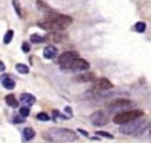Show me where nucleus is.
Masks as SVG:
<instances>
[{
  "label": "nucleus",
  "mask_w": 151,
  "mask_h": 143,
  "mask_svg": "<svg viewBox=\"0 0 151 143\" xmlns=\"http://www.w3.org/2000/svg\"><path fill=\"white\" fill-rule=\"evenodd\" d=\"M72 18L70 15L60 14V13H52L48 14V17L41 21L38 22V26L45 31L48 32H57V31H63L65 30L68 25H71Z\"/></svg>",
  "instance_id": "obj_1"
},
{
  "label": "nucleus",
  "mask_w": 151,
  "mask_h": 143,
  "mask_svg": "<svg viewBox=\"0 0 151 143\" xmlns=\"http://www.w3.org/2000/svg\"><path fill=\"white\" fill-rule=\"evenodd\" d=\"M44 137L51 142L57 143L74 142L78 139V135L76 134V131L65 128H51L44 134Z\"/></svg>",
  "instance_id": "obj_2"
},
{
  "label": "nucleus",
  "mask_w": 151,
  "mask_h": 143,
  "mask_svg": "<svg viewBox=\"0 0 151 143\" xmlns=\"http://www.w3.org/2000/svg\"><path fill=\"white\" fill-rule=\"evenodd\" d=\"M147 125H149V121L137 118L132 122L122 124V126L119 128V131L124 135H137V134L143 132Z\"/></svg>",
  "instance_id": "obj_3"
},
{
  "label": "nucleus",
  "mask_w": 151,
  "mask_h": 143,
  "mask_svg": "<svg viewBox=\"0 0 151 143\" xmlns=\"http://www.w3.org/2000/svg\"><path fill=\"white\" fill-rule=\"evenodd\" d=\"M144 115L143 110H139V109H134V110H129V111H123V112H119L117 113L116 116H113V122L116 124H125V123H129V122H132L137 118H140L142 116Z\"/></svg>",
  "instance_id": "obj_4"
},
{
  "label": "nucleus",
  "mask_w": 151,
  "mask_h": 143,
  "mask_svg": "<svg viewBox=\"0 0 151 143\" xmlns=\"http://www.w3.org/2000/svg\"><path fill=\"white\" fill-rule=\"evenodd\" d=\"M77 57H79V54L76 51H66V52H63L59 56V58H58V64H59V66L61 69L65 70V69H67V66L70 65V63L73 59H76Z\"/></svg>",
  "instance_id": "obj_5"
},
{
  "label": "nucleus",
  "mask_w": 151,
  "mask_h": 143,
  "mask_svg": "<svg viewBox=\"0 0 151 143\" xmlns=\"http://www.w3.org/2000/svg\"><path fill=\"white\" fill-rule=\"evenodd\" d=\"M90 119H91V123L96 126L106 125L107 122H109V117L106 116V113L103 110H97V111L92 112L91 116H90Z\"/></svg>",
  "instance_id": "obj_6"
},
{
  "label": "nucleus",
  "mask_w": 151,
  "mask_h": 143,
  "mask_svg": "<svg viewBox=\"0 0 151 143\" xmlns=\"http://www.w3.org/2000/svg\"><path fill=\"white\" fill-rule=\"evenodd\" d=\"M68 70H72V71H87L90 69V63L83 58H79L77 57L76 59H73L70 65L67 66Z\"/></svg>",
  "instance_id": "obj_7"
},
{
  "label": "nucleus",
  "mask_w": 151,
  "mask_h": 143,
  "mask_svg": "<svg viewBox=\"0 0 151 143\" xmlns=\"http://www.w3.org/2000/svg\"><path fill=\"white\" fill-rule=\"evenodd\" d=\"M113 87V84L107 79V78H98L93 80V89L94 90H110Z\"/></svg>",
  "instance_id": "obj_8"
},
{
  "label": "nucleus",
  "mask_w": 151,
  "mask_h": 143,
  "mask_svg": "<svg viewBox=\"0 0 151 143\" xmlns=\"http://www.w3.org/2000/svg\"><path fill=\"white\" fill-rule=\"evenodd\" d=\"M131 104H132V102L129 100V99H126V98H118V99L112 100V102L109 104V106H110L111 109H123V108L130 106Z\"/></svg>",
  "instance_id": "obj_9"
},
{
  "label": "nucleus",
  "mask_w": 151,
  "mask_h": 143,
  "mask_svg": "<svg viewBox=\"0 0 151 143\" xmlns=\"http://www.w3.org/2000/svg\"><path fill=\"white\" fill-rule=\"evenodd\" d=\"M64 39V35L60 31H57V32H50L46 37H45V40H50L52 43H60L63 41Z\"/></svg>",
  "instance_id": "obj_10"
},
{
  "label": "nucleus",
  "mask_w": 151,
  "mask_h": 143,
  "mask_svg": "<svg viewBox=\"0 0 151 143\" xmlns=\"http://www.w3.org/2000/svg\"><path fill=\"white\" fill-rule=\"evenodd\" d=\"M57 52H58L57 47H54L53 45H48V46H46V47L44 48L42 54H44V57H45L46 59H53V58L57 56Z\"/></svg>",
  "instance_id": "obj_11"
},
{
  "label": "nucleus",
  "mask_w": 151,
  "mask_h": 143,
  "mask_svg": "<svg viewBox=\"0 0 151 143\" xmlns=\"http://www.w3.org/2000/svg\"><path fill=\"white\" fill-rule=\"evenodd\" d=\"M76 79H77L78 82H81V83H87V82L94 80V79H96V74H94V72H88V71H87V72H84V73L77 76Z\"/></svg>",
  "instance_id": "obj_12"
},
{
  "label": "nucleus",
  "mask_w": 151,
  "mask_h": 143,
  "mask_svg": "<svg viewBox=\"0 0 151 143\" xmlns=\"http://www.w3.org/2000/svg\"><path fill=\"white\" fill-rule=\"evenodd\" d=\"M20 102L25 105V106H31L32 104H34L35 102V97L31 93H22L20 96Z\"/></svg>",
  "instance_id": "obj_13"
},
{
  "label": "nucleus",
  "mask_w": 151,
  "mask_h": 143,
  "mask_svg": "<svg viewBox=\"0 0 151 143\" xmlns=\"http://www.w3.org/2000/svg\"><path fill=\"white\" fill-rule=\"evenodd\" d=\"M35 4H37V7H38L39 11H41V12H44V13H47V14L54 13V11H53L46 2H44V1H41V0H37Z\"/></svg>",
  "instance_id": "obj_14"
},
{
  "label": "nucleus",
  "mask_w": 151,
  "mask_h": 143,
  "mask_svg": "<svg viewBox=\"0 0 151 143\" xmlns=\"http://www.w3.org/2000/svg\"><path fill=\"white\" fill-rule=\"evenodd\" d=\"M1 78H2V79H1V84H2V86H4L5 89H8V90L14 89L15 82H14L12 78H9L8 76H4V77H1Z\"/></svg>",
  "instance_id": "obj_15"
},
{
  "label": "nucleus",
  "mask_w": 151,
  "mask_h": 143,
  "mask_svg": "<svg viewBox=\"0 0 151 143\" xmlns=\"http://www.w3.org/2000/svg\"><path fill=\"white\" fill-rule=\"evenodd\" d=\"M5 100H6L7 105L11 106V108H17V106H18V100L15 99L14 95H7V96L5 97Z\"/></svg>",
  "instance_id": "obj_16"
},
{
  "label": "nucleus",
  "mask_w": 151,
  "mask_h": 143,
  "mask_svg": "<svg viewBox=\"0 0 151 143\" xmlns=\"http://www.w3.org/2000/svg\"><path fill=\"white\" fill-rule=\"evenodd\" d=\"M34 136H35V131L32 128H25L24 129V137H25V139L31 141Z\"/></svg>",
  "instance_id": "obj_17"
},
{
  "label": "nucleus",
  "mask_w": 151,
  "mask_h": 143,
  "mask_svg": "<svg viewBox=\"0 0 151 143\" xmlns=\"http://www.w3.org/2000/svg\"><path fill=\"white\" fill-rule=\"evenodd\" d=\"M145 30H146V24H145L144 21H138V22H136V25H134V31H137L138 33H143V32H145Z\"/></svg>",
  "instance_id": "obj_18"
},
{
  "label": "nucleus",
  "mask_w": 151,
  "mask_h": 143,
  "mask_svg": "<svg viewBox=\"0 0 151 143\" xmlns=\"http://www.w3.org/2000/svg\"><path fill=\"white\" fill-rule=\"evenodd\" d=\"M15 69H17V71H18L19 73H24V74L28 73V71H29L28 66L25 65V64H17V65H15Z\"/></svg>",
  "instance_id": "obj_19"
},
{
  "label": "nucleus",
  "mask_w": 151,
  "mask_h": 143,
  "mask_svg": "<svg viewBox=\"0 0 151 143\" xmlns=\"http://www.w3.org/2000/svg\"><path fill=\"white\" fill-rule=\"evenodd\" d=\"M13 35H14V32L12 30H8L4 35V44H9L11 40L13 39Z\"/></svg>",
  "instance_id": "obj_20"
},
{
  "label": "nucleus",
  "mask_w": 151,
  "mask_h": 143,
  "mask_svg": "<svg viewBox=\"0 0 151 143\" xmlns=\"http://www.w3.org/2000/svg\"><path fill=\"white\" fill-rule=\"evenodd\" d=\"M29 39H31V41H32V43H34V44H38V43H42V41H45V37H41V35H39V34H32Z\"/></svg>",
  "instance_id": "obj_21"
},
{
  "label": "nucleus",
  "mask_w": 151,
  "mask_h": 143,
  "mask_svg": "<svg viewBox=\"0 0 151 143\" xmlns=\"http://www.w3.org/2000/svg\"><path fill=\"white\" fill-rule=\"evenodd\" d=\"M37 118H38L39 121L47 122V121L50 119V116H48L47 113H45V112H40V113H38V115H37Z\"/></svg>",
  "instance_id": "obj_22"
},
{
  "label": "nucleus",
  "mask_w": 151,
  "mask_h": 143,
  "mask_svg": "<svg viewBox=\"0 0 151 143\" xmlns=\"http://www.w3.org/2000/svg\"><path fill=\"white\" fill-rule=\"evenodd\" d=\"M19 112H20V116L27 117V116L29 115V109H28V106H22V108H20Z\"/></svg>",
  "instance_id": "obj_23"
},
{
  "label": "nucleus",
  "mask_w": 151,
  "mask_h": 143,
  "mask_svg": "<svg viewBox=\"0 0 151 143\" xmlns=\"http://www.w3.org/2000/svg\"><path fill=\"white\" fill-rule=\"evenodd\" d=\"M13 7L15 8V12L19 17H21V8H20V5L18 2V0H13Z\"/></svg>",
  "instance_id": "obj_24"
},
{
  "label": "nucleus",
  "mask_w": 151,
  "mask_h": 143,
  "mask_svg": "<svg viewBox=\"0 0 151 143\" xmlns=\"http://www.w3.org/2000/svg\"><path fill=\"white\" fill-rule=\"evenodd\" d=\"M97 135L103 136V137H106V138H110V139H112V138H113V136H112V135H110L109 132H105V131H97Z\"/></svg>",
  "instance_id": "obj_25"
},
{
  "label": "nucleus",
  "mask_w": 151,
  "mask_h": 143,
  "mask_svg": "<svg viewBox=\"0 0 151 143\" xmlns=\"http://www.w3.org/2000/svg\"><path fill=\"white\" fill-rule=\"evenodd\" d=\"M21 48H22V51L25 52V53H27V52H29V50H31V46H29V44L28 43H22V45H21Z\"/></svg>",
  "instance_id": "obj_26"
},
{
  "label": "nucleus",
  "mask_w": 151,
  "mask_h": 143,
  "mask_svg": "<svg viewBox=\"0 0 151 143\" xmlns=\"http://www.w3.org/2000/svg\"><path fill=\"white\" fill-rule=\"evenodd\" d=\"M24 121H25V117H22V116H15L13 118V122L14 123H22Z\"/></svg>",
  "instance_id": "obj_27"
},
{
  "label": "nucleus",
  "mask_w": 151,
  "mask_h": 143,
  "mask_svg": "<svg viewBox=\"0 0 151 143\" xmlns=\"http://www.w3.org/2000/svg\"><path fill=\"white\" fill-rule=\"evenodd\" d=\"M4 70H5V64L0 60V71H4Z\"/></svg>",
  "instance_id": "obj_28"
},
{
  "label": "nucleus",
  "mask_w": 151,
  "mask_h": 143,
  "mask_svg": "<svg viewBox=\"0 0 151 143\" xmlns=\"http://www.w3.org/2000/svg\"><path fill=\"white\" fill-rule=\"evenodd\" d=\"M78 131H79V132H81V134H84V135H85V136H87V135H88V134H87V132H86V131H84V130H81V129H79V130H78Z\"/></svg>",
  "instance_id": "obj_29"
},
{
  "label": "nucleus",
  "mask_w": 151,
  "mask_h": 143,
  "mask_svg": "<svg viewBox=\"0 0 151 143\" xmlns=\"http://www.w3.org/2000/svg\"><path fill=\"white\" fill-rule=\"evenodd\" d=\"M150 135H151V131H150Z\"/></svg>",
  "instance_id": "obj_30"
}]
</instances>
